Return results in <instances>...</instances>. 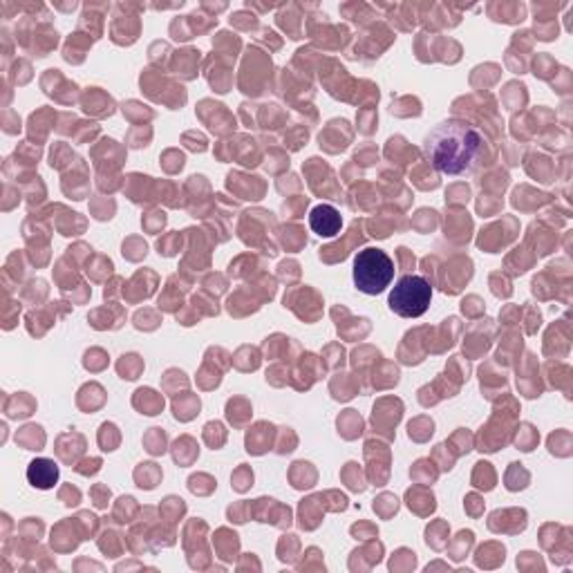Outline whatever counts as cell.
<instances>
[{
  "label": "cell",
  "mask_w": 573,
  "mask_h": 573,
  "mask_svg": "<svg viewBox=\"0 0 573 573\" xmlns=\"http://www.w3.org/2000/svg\"><path fill=\"white\" fill-rule=\"evenodd\" d=\"M423 153L439 173L460 177L473 173L482 164L486 155V140L475 125L451 119L434 125L428 133Z\"/></svg>",
  "instance_id": "1"
},
{
  "label": "cell",
  "mask_w": 573,
  "mask_h": 573,
  "mask_svg": "<svg viewBox=\"0 0 573 573\" xmlns=\"http://www.w3.org/2000/svg\"><path fill=\"white\" fill-rule=\"evenodd\" d=\"M395 261L384 249L367 246L356 253L354 258V285L361 294L378 296L384 294L395 280Z\"/></svg>",
  "instance_id": "2"
},
{
  "label": "cell",
  "mask_w": 573,
  "mask_h": 573,
  "mask_svg": "<svg viewBox=\"0 0 573 573\" xmlns=\"http://www.w3.org/2000/svg\"><path fill=\"white\" fill-rule=\"evenodd\" d=\"M432 300V287L421 276H404L390 291L388 305L401 318H419L428 311Z\"/></svg>",
  "instance_id": "3"
},
{
  "label": "cell",
  "mask_w": 573,
  "mask_h": 573,
  "mask_svg": "<svg viewBox=\"0 0 573 573\" xmlns=\"http://www.w3.org/2000/svg\"><path fill=\"white\" fill-rule=\"evenodd\" d=\"M309 227H311L313 233H318L321 238H334L341 231L343 220H341V213L334 207L321 205L309 213Z\"/></svg>",
  "instance_id": "4"
},
{
  "label": "cell",
  "mask_w": 573,
  "mask_h": 573,
  "mask_svg": "<svg viewBox=\"0 0 573 573\" xmlns=\"http://www.w3.org/2000/svg\"><path fill=\"white\" fill-rule=\"evenodd\" d=\"M27 480L36 488H52L58 480V466L49 460H34L27 469Z\"/></svg>",
  "instance_id": "5"
}]
</instances>
